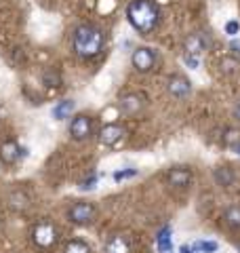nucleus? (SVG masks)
<instances>
[{
	"mask_svg": "<svg viewBox=\"0 0 240 253\" xmlns=\"http://www.w3.org/2000/svg\"><path fill=\"white\" fill-rule=\"evenodd\" d=\"M234 116H236L238 121H240V99L236 101V106H234Z\"/></svg>",
	"mask_w": 240,
	"mask_h": 253,
	"instance_id": "nucleus-29",
	"label": "nucleus"
},
{
	"mask_svg": "<svg viewBox=\"0 0 240 253\" xmlns=\"http://www.w3.org/2000/svg\"><path fill=\"white\" fill-rule=\"evenodd\" d=\"M238 141H240V133H238L236 129H230V131H228V135H226V144H228L230 148H234Z\"/></svg>",
	"mask_w": 240,
	"mask_h": 253,
	"instance_id": "nucleus-24",
	"label": "nucleus"
},
{
	"mask_svg": "<svg viewBox=\"0 0 240 253\" xmlns=\"http://www.w3.org/2000/svg\"><path fill=\"white\" fill-rule=\"evenodd\" d=\"M124 135V131H122V126H118V125H106L101 129V135H99V141L103 146H114L116 141Z\"/></svg>",
	"mask_w": 240,
	"mask_h": 253,
	"instance_id": "nucleus-10",
	"label": "nucleus"
},
{
	"mask_svg": "<svg viewBox=\"0 0 240 253\" xmlns=\"http://www.w3.org/2000/svg\"><path fill=\"white\" fill-rule=\"evenodd\" d=\"M192 181V173L188 169H173L169 173V184L171 186H177V188H183L188 186Z\"/></svg>",
	"mask_w": 240,
	"mask_h": 253,
	"instance_id": "nucleus-11",
	"label": "nucleus"
},
{
	"mask_svg": "<svg viewBox=\"0 0 240 253\" xmlns=\"http://www.w3.org/2000/svg\"><path fill=\"white\" fill-rule=\"evenodd\" d=\"M74 101L72 99H63V101H59L57 106L53 108V118L55 121H63V118H68V114L72 112V110H74Z\"/></svg>",
	"mask_w": 240,
	"mask_h": 253,
	"instance_id": "nucleus-14",
	"label": "nucleus"
},
{
	"mask_svg": "<svg viewBox=\"0 0 240 253\" xmlns=\"http://www.w3.org/2000/svg\"><path fill=\"white\" fill-rule=\"evenodd\" d=\"M190 91H192V86L188 83V78H183L179 74L169 78V93L173 95V97H186Z\"/></svg>",
	"mask_w": 240,
	"mask_h": 253,
	"instance_id": "nucleus-9",
	"label": "nucleus"
},
{
	"mask_svg": "<svg viewBox=\"0 0 240 253\" xmlns=\"http://www.w3.org/2000/svg\"><path fill=\"white\" fill-rule=\"evenodd\" d=\"M232 150H234V152H236V154H238V156H240V141H238V144H236V146H234V148H232Z\"/></svg>",
	"mask_w": 240,
	"mask_h": 253,
	"instance_id": "nucleus-30",
	"label": "nucleus"
},
{
	"mask_svg": "<svg viewBox=\"0 0 240 253\" xmlns=\"http://www.w3.org/2000/svg\"><path fill=\"white\" fill-rule=\"evenodd\" d=\"M11 207L15 209H26L28 207V196L21 192H13L11 194Z\"/></svg>",
	"mask_w": 240,
	"mask_h": 253,
	"instance_id": "nucleus-19",
	"label": "nucleus"
},
{
	"mask_svg": "<svg viewBox=\"0 0 240 253\" xmlns=\"http://www.w3.org/2000/svg\"><path fill=\"white\" fill-rule=\"evenodd\" d=\"M156 249L160 253H166V251L173 249V239H171V228L169 226H164L162 230L158 232V236H156Z\"/></svg>",
	"mask_w": 240,
	"mask_h": 253,
	"instance_id": "nucleus-12",
	"label": "nucleus"
},
{
	"mask_svg": "<svg viewBox=\"0 0 240 253\" xmlns=\"http://www.w3.org/2000/svg\"><path fill=\"white\" fill-rule=\"evenodd\" d=\"M240 72V63H238V59H234V57H223L221 59V74L223 76H236Z\"/></svg>",
	"mask_w": 240,
	"mask_h": 253,
	"instance_id": "nucleus-18",
	"label": "nucleus"
},
{
	"mask_svg": "<svg viewBox=\"0 0 240 253\" xmlns=\"http://www.w3.org/2000/svg\"><path fill=\"white\" fill-rule=\"evenodd\" d=\"M34 241L40 247H51V245L57 241V230L51 224H38L34 230Z\"/></svg>",
	"mask_w": 240,
	"mask_h": 253,
	"instance_id": "nucleus-5",
	"label": "nucleus"
},
{
	"mask_svg": "<svg viewBox=\"0 0 240 253\" xmlns=\"http://www.w3.org/2000/svg\"><path fill=\"white\" fill-rule=\"evenodd\" d=\"M211 46V41H209V36L202 34V32H198V34H190L188 36V41H186V53L188 55H198L206 51Z\"/></svg>",
	"mask_w": 240,
	"mask_h": 253,
	"instance_id": "nucleus-4",
	"label": "nucleus"
},
{
	"mask_svg": "<svg viewBox=\"0 0 240 253\" xmlns=\"http://www.w3.org/2000/svg\"><path fill=\"white\" fill-rule=\"evenodd\" d=\"M120 108H122V112L126 116H135V114H139L141 110H143V97L137 93H129V95H124L122 99H120Z\"/></svg>",
	"mask_w": 240,
	"mask_h": 253,
	"instance_id": "nucleus-6",
	"label": "nucleus"
},
{
	"mask_svg": "<svg viewBox=\"0 0 240 253\" xmlns=\"http://www.w3.org/2000/svg\"><path fill=\"white\" fill-rule=\"evenodd\" d=\"M215 181H217L219 186H232L234 184V171H232L230 167L215 169Z\"/></svg>",
	"mask_w": 240,
	"mask_h": 253,
	"instance_id": "nucleus-17",
	"label": "nucleus"
},
{
	"mask_svg": "<svg viewBox=\"0 0 240 253\" xmlns=\"http://www.w3.org/2000/svg\"><path fill=\"white\" fill-rule=\"evenodd\" d=\"M0 156H2L4 163H15L19 158V146L13 144V141H6L2 150H0Z\"/></svg>",
	"mask_w": 240,
	"mask_h": 253,
	"instance_id": "nucleus-16",
	"label": "nucleus"
},
{
	"mask_svg": "<svg viewBox=\"0 0 240 253\" xmlns=\"http://www.w3.org/2000/svg\"><path fill=\"white\" fill-rule=\"evenodd\" d=\"M238 30H240V23H238V21H228V23H226V34L236 36Z\"/></svg>",
	"mask_w": 240,
	"mask_h": 253,
	"instance_id": "nucleus-26",
	"label": "nucleus"
},
{
	"mask_svg": "<svg viewBox=\"0 0 240 253\" xmlns=\"http://www.w3.org/2000/svg\"><path fill=\"white\" fill-rule=\"evenodd\" d=\"M74 49L80 57H95L103 49V34L93 26H78L74 32Z\"/></svg>",
	"mask_w": 240,
	"mask_h": 253,
	"instance_id": "nucleus-2",
	"label": "nucleus"
},
{
	"mask_svg": "<svg viewBox=\"0 0 240 253\" xmlns=\"http://www.w3.org/2000/svg\"><path fill=\"white\" fill-rule=\"evenodd\" d=\"M183 61H186V66H188V68H192V70H196V68L200 66V61H198L196 55H188V53H186V57H183Z\"/></svg>",
	"mask_w": 240,
	"mask_h": 253,
	"instance_id": "nucleus-25",
	"label": "nucleus"
},
{
	"mask_svg": "<svg viewBox=\"0 0 240 253\" xmlns=\"http://www.w3.org/2000/svg\"><path fill=\"white\" fill-rule=\"evenodd\" d=\"M89 133H91V118L89 116H78L72 121L70 125V135L74 137V139H84V137H89Z\"/></svg>",
	"mask_w": 240,
	"mask_h": 253,
	"instance_id": "nucleus-8",
	"label": "nucleus"
},
{
	"mask_svg": "<svg viewBox=\"0 0 240 253\" xmlns=\"http://www.w3.org/2000/svg\"><path fill=\"white\" fill-rule=\"evenodd\" d=\"M196 245H198V249L202 251V253H215V251L219 249V245L215 243V241H198Z\"/></svg>",
	"mask_w": 240,
	"mask_h": 253,
	"instance_id": "nucleus-22",
	"label": "nucleus"
},
{
	"mask_svg": "<svg viewBox=\"0 0 240 253\" xmlns=\"http://www.w3.org/2000/svg\"><path fill=\"white\" fill-rule=\"evenodd\" d=\"M230 49L234 51V53H240V41H232V44H230Z\"/></svg>",
	"mask_w": 240,
	"mask_h": 253,
	"instance_id": "nucleus-28",
	"label": "nucleus"
},
{
	"mask_svg": "<svg viewBox=\"0 0 240 253\" xmlns=\"http://www.w3.org/2000/svg\"><path fill=\"white\" fill-rule=\"evenodd\" d=\"M93 213H95V209L91 203H76L74 207L70 209V219L76 221V224H86V221H91Z\"/></svg>",
	"mask_w": 240,
	"mask_h": 253,
	"instance_id": "nucleus-7",
	"label": "nucleus"
},
{
	"mask_svg": "<svg viewBox=\"0 0 240 253\" xmlns=\"http://www.w3.org/2000/svg\"><path fill=\"white\" fill-rule=\"evenodd\" d=\"M133 66L139 70V72H150L152 68H154V61H156V55L152 49H148V46H141V49H137L133 53Z\"/></svg>",
	"mask_w": 240,
	"mask_h": 253,
	"instance_id": "nucleus-3",
	"label": "nucleus"
},
{
	"mask_svg": "<svg viewBox=\"0 0 240 253\" xmlns=\"http://www.w3.org/2000/svg\"><path fill=\"white\" fill-rule=\"evenodd\" d=\"M226 224L234 230H240V205H232V207L226 209Z\"/></svg>",
	"mask_w": 240,
	"mask_h": 253,
	"instance_id": "nucleus-15",
	"label": "nucleus"
},
{
	"mask_svg": "<svg viewBox=\"0 0 240 253\" xmlns=\"http://www.w3.org/2000/svg\"><path fill=\"white\" fill-rule=\"evenodd\" d=\"M158 6L150 0H133L126 6V17H129L131 26L135 30H139L141 34H150L158 23Z\"/></svg>",
	"mask_w": 240,
	"mask_h": 253,
	"instance_id": "nucleus-1",
	"label": "nucleus"
},
{
	"mask_svg": "<svg viewBox=\"0 0 240 253\" xmlns=\"http://www.w3.org/2000/svg\"><path fill=\"white\" fill-rule=\"evenodd\" d=\"M106 253H129V241L124 236H112L106 245Z\"/></svg>",
	"mask_w": 240,
	"mask_h": 253,
	"instance_id": "nucleus-13",
	"label": "nucleus"
},
{
	"mask_svg": "<svg viewBox=\"0 0 240 253\" xmlns=\"http://www.w3.org/2000/svg\"><path fill=\"white\" fill-rule=\"evenodd\" d=\"M42 81H44V84H46V86H59V83H61V76H59L57 72H53V70H46Z\"/></svg>",
	"mask_w": 240,
	"mask_h": 253,
	"instance_id": "nucleus-20",
	"label": "nucleus"
},
{
	"mask_svg": "<svg viewBox=\"0 0 240 253\" xmlns=\"http://www.w3.org/2000/svg\"><path fill=\"white\" fill-rule=\"evenodd\" d=\"M137 175V169H124V171H116L114 173V179L116 181H122V179H129Z\"/></svg>",
	"mask_w": 240,
	"mask_h": 253,
	"instance_id": "nucleus-23",
	"label": "nucleus"
},
{
	"mask_svg": "<svg viewBox=\"0 0 240 253\" xmlns=\"http://www.w3.org/2000/svg\"><path fill=\"white\" fill-rule=\"evenodd\" d=\"M95 184H97V177L91 175L89 179H84L82 184H80V190H93V188H95Z\"/></svg>",
	"mask_w": 240,
	"mask_h": 253,
	"instance_id": "nucleus-27",
	"label": "nucleus"
},
{
	"mask_svg": "<svg viewBox=\"0 0 240 253\" xmlns=\"http://www.w3.org/2000/svg\"><path fill=\"white\" fill-rule=\"evenodd\" d=\"M66 253H91L89 247H86L84 243H80V241H72L68 247H66Z\"/></svg>",
	"mask_w": 240,
	"mask_h": 253,
	"instance_id": "nucleus-21",
	"label": "nucleus"
}]
</instances>
